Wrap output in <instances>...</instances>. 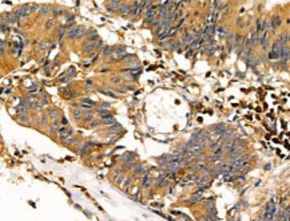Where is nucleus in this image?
<instances>
[{
	"label": "nucleus",
	"mask_w": 290,
	"mask_h": 221,
	"mask_svg": "<svg viewBox=\"0 0 290 221\" xmlns=\"http://www.w3.org/2000/svg\"><path fill=\"white\" fill-rule=\"evenodd\" d=\"M214 31H215V27H214V24H209V26L205 28V35H207L209 38H211V35L214 34Z\"/></svg>",
	"instance_id": "17"
},
{
	"label": "nucleus",
	"mask_w": 290,
	"mask_h": 221,
	"mask_svg": "<svg viewBox=\"0 0 290 221\" xmlns=\"http://www.w3.org/2000/svg\"><path fill=\"white\" fill-rule=\"evenodd\" d=\"M50 133H51L52 135H56L57 133H59V127H57V122H56V121L54 122V126H51V129H50Z\"/></svg>",
	"instance_id": "22"
},
{
	"label": "nucleus",
	"mask_w": 290,
	"mask_h": 221,
	"mask_svg": "<svg viewBox=\"0 0 290 221\" xmlns=\"http://www.w3.org/2000/svg\"><path fill=\"white\" fill-rule=\"evenodd\" d=\"M111 54H115V47L114 46H107L103 50V55H111Z\"/></svg>",
	"instance_id": "21"
},
{
	"label": "nucleus",
	"mask_w": 290,
	"mask_h": 221,
	"mask_svg": "<svg viewBox=\"0 0 290 221\" xmlns=\"http://www.w3.org/2000/svg\"><path fill=\"white\" fill-rule=\"evenodd\" d=\"M171 155H162V157H159L158 158V164L159 165H163V166H166V165L171 164Z\"/></svg>",
	"instance_id": "12"
},
{
	"label": "nucleus",
	"mask_w": 290,
	"mask_h": 221,
	"mask_svg": "<svg viewBox=\"0 0 290 221\" xmlns=\"http://www.w3.org/2000/svg\"><path fill=\"white\" fill-rule=\"evenodd\" d=\"M51 27H52V22H51V20H48V22L46 23V28H51Z\"/></svg>",
	"instance_id": "41"
},
{
	"label": "nucleus",
	"mask_w": 290,
	"mask_h": 221,
	"mask_svg": "<svg viewBox=\"0 0 290 221\" xmlns=\"http://www.w3.org/2000/svg\"><path fill=\"white\" fill-rule=\"evenodd\" d=\"M63 142H64L66 145H72V143H75V142H76V141H75L74 138H66V139H64V141H63Z\"/></svg>",
	"instance_id": "32"
},
{
	"label": "nucleus",
	"mask_w": 290,
	"mask_h": 221,
	"mask_svg": "<svg viewBox=\"0 0 290 221\" xmlns=\"http://www.w3.org/2000/svg\"><path fill=\"white\" fill-rule=\"evenodd\" d=\"M205 220L206 221H215L217 220V214H215V210L214 209H211V210H209V212L205 214Z\"/></svg>",
	"instance_id": "15"
},
{
	"label": "nucleus",
	"mask_w": 290,
	"mask_h": 221,
	"mask_svg": "<svg viewBox=\"0 0 290 221\" xmlns=\"http://www.w3.org/2000/svg\"><path fill=\"white\" fill-rule=\"evenodd\" d=\"M283 48H285V43L281 39H278L275 43L273 44L272 51L269 54V59H278V58H281V54L283 51Z\"/></svg>",
	"instance_id": "2"
},
{
	"label": "nucleus",
	"mask_w": 290,
	"mask_h": 221,
	"mask_svg": "<svg viewBox=\"0 0 290 221\" xmlns=\"http://www.w3.org/2000/svg\"><path fill=\"white\" fill-rule=\"evenodd\" d=\"M47 119H48V117H47V115H42V117H40V125H43V126H46V125H47Z\"/></svg>",
	"instance_id": "30"
},
{
	"label": "nucleus",
	"mask_w": 290,
	"mask_h": 221,
	"mask_svg": "<svg viewBox=\"0 0 290 221\" xmlns=\"http://www.w3.org/2000/svg\"><path fill=\"white\" fill-rule=\"evenodd\" d=\"M95 50H96V43H94V42H87V43H84L83 52H92V51H95Z\"/></svg>",
	"instance_id": "8"
},
{
	"label": "nucleus",
	"mask_w": 290,
	"mask_h": 221,
	"mask_svg": "<svg viewBox=\"0 0 290 221\" xmlns=\"http://www.w3.org/2000/svg\"><path fill=\"white\" fill-rule=\"evenodd\" d=\"M90 39H91V42L96 43V42L100 40V38H99V35H98V32L95 31V30H91V31H90Z\"/></svg>",
	"instance_id": "19"
},
{
	"label": "nucleus",
	"mask_w": 290,
	"mask_h": 221,
	"mask_svg": "<svg viewBox=\"0 0 290 221\" xmlns=\"http://www.w3.org/2000/svg\"><path fill=\"white\" fill-rule=\"evenodd\" d=\"M108 133L110 134H120V133H123V129H122V126L119 123H114L112 126H110V129H108Z\"/></svg>",
	"instance_id": "9"
},
{
	"label": "nucleus",
	"mask_w": 290,
	"mask_h": 221,
	"mask_svg": "<svg viewBox=\"0 0 290 221\" xmlns=\"http://www.w3.org/2000/svg\"><path fill=\"white\" fill-rule=\"evenodd\" d=\"M36 90H38V86H35V84H32L30 87V91H36Z\"/></svg>",
	"instance_id": "42"
},
{
	"label": "nucleus",
	"mask_w": 290,
	"mask_h": 221,
	"mask_svg": "<svg viewBox=\"0 0 290 221\" xmlns=\"http://www.w3.org/2000/svg\"><path fill=\"white\" fill-rule=\"evenodd\" d=\"M135 176H147V166H146V165H143V164L136 165Z\"/></svg>",
	"instance_id": "7"
},
{
	"label": "nucleus",
	"mask_w": 290,
	"mask_h": 221,
	"mask_svg": "<svg viewBox=\"0 0 290 221\" xmlns=\"http://www.w3.org/2000/svg\"><path fill=\"white\" fill-rule=\"evenodd\" d=\"M102 47V40H99V42H96V50H99Z\"/></svg>",
	"instance_id": "44"
},
{
	"label": "nucleus",
	"mask_w": 290,
	"mask_h": 221,
	"mask_svg": "<svg viewBox=\"0 0 290 221\" xmlns=\"http://www.w3.org/2000/svg\"><path fill=\"white\" fill-rule=\"evenodd\" d=\"M279 26H281V18H279V16H274V18L272 19V30L274 31V30H277Z\"/></svg>",
	"instance_id": "16"
},
{
	"label": "nucleus",
	"mask_w": 290,
	"mask_h": 221,
	"mask_svg": "<svg viewBox=\"0 0 290 221\" xmlns=\"http://www.w3.org/2000/svg\"><path fill=\"white\" fill-rule=\"evenodd\" d=\"M176 31H178V30H176V27H171V28H170V31L167 32V36H168V38H174V36H175V34H176Z\"/></svg>",
	"instance_id": "26"
},
{
	"label": "nucleus",
	"mask_w": 290,
	"mask_h": 221,
	"mask_svg": "<svg viewBox=\"0 0 290 221\" xmlns=\"http://www.w3.org/2000/svg\"><path fill=\"white\" fill-rule=\"evenodd\" d=\"M8 24H7V23H4V22H1V32H3V34H7V32H8Z\"/></svg>",
	"instance_id": "29"
},
{
	"label": "nucleus",
	"mask_w": 290,
	"mask_h": 221,
	"mask_svg": "<svg viewBox=\"0 0 290 221\" xmlns=\"http://www.w3.org/2000/svg\"><path fill=\"white\" fill-rule=\"evenodd\" d=\"M62 123H63V125H66V123H67V119H66V118H62Z\"/></svg>",
	"instance_id": "46"
},
{
	"label": "nucleus",
	"mask_w": 290,
	"mask_h": 221,
	"mask_svg": "<svg viewBox=\"0 0 290 221\" xmlns=\"http://www.w3.org/2000/svg\"><path fill=\"white\" fill-rule=\"evenodd\" d=\"M18 119H19V122H27V121H28V117H27V114H19Z\"/></svg>",
	"instance_id": "28"
},
{
	"label": "nucleus",
	"mask_w": 290,
	"mask_h": 221,
	"mask_svg": "<svg viewBox=\"0 0 290 221\" xmlns=\"http://www.w3.org/2000/svg\"><path fill=\"white\" fill-rule=\"evenodd\" d=\"M120 174H122V170H116V172H115V177H119Z\"/></svg>",
	"instance_id": "45"
},
{
	"label": "nucleus",
	"mask_w": 290,
	"mask_h": 221,
	"mask_svg": "<svg viewBox=\"0 0 290 221\" xmlns=\"http://www.w3.org/2000/svg\"><path fill=\"white\" fill-rule=\"evenodd\" d=\"M64 31H66V26H62L60 28H59V32H57V40L62 39V36L64 35ZM67 32V31H66Z\"/></svg>",
	"instance_id": "25"
},
{
	"label": "nucleus",
	"mask_w": 290,
	"mask_h": 221,
	"mask_svg": "<svg viewBox=\"0 0 290 221\" xmlns=\"http://www.w3.org/2000/svg\"><path fill=\"white\" fill-rule=\"evenodd\" d=\"M0 43H1V55L5 52V42L4 40H0Z\"/></svg>",
	"instance_id": "37"
},
{
	"label": "nucleus",
	"mask_w": 290,
	"mask_h": 221,
	"mask_svg": "<svg viewBox=\"0 0 290 221\" xmlns=\"http://www.w3.org/2000/svg\"><path fill=\"white\" fill-rule=\"evenodd\" d=\"M102 106L104 107V109H108V107H110V103H108V102H104V103H103Z\"/></svg>",
	"instance_id": "43"
},
{
	"label": "nucleus",
	"mask_w": 290,
	"mask_h": 221,
	"mask_svg": "<svg viewBox=\"0 0 290 221\" xmlns=\"http://www.w3.org/2000/svg\"><path fill=\"white\" fill-rule=\"evenodd\" d=\"M135 158H136L135 153H130V151L124 153V154L120 157V159L123 161L124 164H128V162H135Z\"/></svg>",
	"instance_id": "5"
},
{
	"label": "nucleus",
	"mask_w": 290,
	"mask_h": 221,
	"mask_svg": "<svg viewBox=\"0 0 290 221\" xmlns=\"http://www.w3.org/2000/svg\"><path fill=\"white\" fill-rule=\"evenodd\" d=\"M99 123H100L99 121H92V122L90 123V127H96V126H98Z\"/></svg>",
	"instance_id": "39"
},
{
	"label": "nucleus",
	"mask_w": 290,
	"mask_h": 221,
	"mask_svg": "<svg viewBox=\"0 0 290 221\" xmlns=\"http://www.w3.org/2000/svg\"><path fill=\"white\" fill-rule=\"evenodd\" d=\"M217 31H218V34H219V35H225V27H218V28H217Z\"/></svg>",
	"instance_id": "36"
},
{
	"label": "nucleus",
	"mask_w": 290,
	"mask_h": 221,
	"mask_svg": "<svg viewBox=\"0 0 290 221\" xmlns=\"http://www.w3.org/2000/svg\"><path fill=\"white\" fill-rule=\"evenodd\" d=\"M281 59H282V66H286V63L290 60V48L285 47L283 51L281 54Z\"/></svg>",
	"instance_id": "6"
},
{
	"label": "nucleus",
	"mask_w": 290,
	"mask_h": 221,
	"mask_svg": "<svg viewBox=\"0 0 290 221\" xmlns=\"http://www.w3.org/2000/svg\"><path fill=\"white\" fill-rule=\"evenodd\" d=\"M80 105H82V107H84V109H90V107L95 106V102H94L92 99H88V98H82Z\"/></svg>",
	"instance_id": "10"
},
{
	"label": "nucleus",
	"mask_w": 290,
	"mask_h": 221,
	"mask_svg": "<svg viewBox=\"0 0 290 221\" xmlns=\"http://www.w3.org/2000/svg\"><path fill=\"white\" fill-rule=\"evenodd\" d=\"M47 115H48V118L56 119L57 117H59V111L55 110V109H48V111H47Z\"/></svg>",
	"instance_id": "20"
},
{
	"label": "nucleus",
	"mask_w": 290,
	"mask_h": 221,
	"mask_svg": "<svg viewBox=\"0 0 290 221\" xmlns=\"http://www.w3.org/2000/svg\"><path fill=\"white\" fill-rule=\"evenodd\" d=\"M74 117H75V119H80V118L83 117V111H82V109H76V110L74 111Z\"/></svg>",
	"instance_id": "24"
},
{
	"label": "nucleus",
	"mask_w": 290,
	"mask_h": 221,
	"mask_svg": "<svg viewBox=\"0 0 290 221\" xmlns=\"http://www.w3.org/2000/svg\"><path fill=\"white\" fill-rule=\"evenodd\" d=\"M40 12L43 13V15H46V13H48V7H47V5H42V7H40Z\"/></svg>",
	"instance_id": "34"
},
{
	"label": "nucleus",
	"mask_w": 290,
	"mask_h": 221,
	"mask_svg": "<svg viewBox=\"0 0 290 221\" xmlns=\"http://www.w3.org/2000/svg\"><path fill=\"white\" fill-rule=\"evenodd\" d=\"M102 123L112 126L114 123H116V121H115V117H112V115H107V117H104V118H102Z\"/></svg>",
	"instance_id": "13"
},
{
	"label": "nucleus",
	"mask_w": 290,
	"mask_h": 221,
	"mask_svg": "<svg viewBox=\"0 0 290 221\" xmlns=\"http://www.w3.org/2000/svg\"><path fill=\"white\" fill-rule=\"evenodd\" d=\"M88 151H90V149H88V147H83V149H82V150H80L79 153H80L82 155H84V154H87Z\"/></svg>",
	"instance_id": "38"
},
{
	"label": "nucleus",
	"mask_w": 290,
	"mask_h": 221,
	"mask_svg": "<svg viewBox=\"0 0 290 221\" xmlns=\"http://www.w3.org/2000/svg\"><path fill=\"white\" fill-rule=\"evenodd\" d=\"M118 11H119V13H120L122 16H127L128 13H131V8H130V4H128V3H120V5H119Z\"/></svg>",
	"instance_id": "4"
},
{
	"label": "nucleus",
	"mask_w": 290,
	"mask_h": 221,
	"mask_svg": "<svg viewBox=\"0 0 290 221\" xmlns=\"http://www.w3.org/2000/svg\"><path fill=\"white\" fill-rule=\"evenodd\" d=\"M100 93L106 94V95H108V97H112V98H116V97H118V95H116L115 93H112V91H103V90H102Z\"/></svg>",
	"instance_id": "31"
},
{
	"label": "nucleus",
	"mask_w": 290,
	"mask_h": 221,
	"mask_svg": "<svg viewBox=\"0 0 290 221\" xmlns=\"http://www.w3.org/2000/svg\"><path fill=\"white\" fill-rule=\"evenodd\" d=\"M96 113L100 115L102 118H104V117H107V115H111L110 110H108V109H104V107H99V109L96 110Z\"/></svg>",
	"instance_id": "18"
},
{
	"label": "nucleus",
	"mask_w": 290,
	"mask_h": 221,
	"mask_svg": "<svg viewBox=\"0 0 290 221\" xmlns=\"http://www.w3.org/2000/svg\"><path fill=\"white\" fill-rule=\"evenodd\" d=\"M119 5H120L119 1H108V3H107V9H108L110 12H112V11H118Z\"/></svg>",
	"instance_id": "14"
},
{
	"label": "nucleus",
	"mask_w": 290,
	"mask_h": 221,
	"mask_svg": "<svg viewBox=\"0 0 290 221\" xmlns=\"http://www.w3.org/2000/svg\"><path fill=\"white\" fill-rule=\"evenodd\" d=\"M118 139H119V138L116 137V135H114V137H111V139H110V141H108V142H110V143H114V142H116V141H118Z\"/></svg>",
	"instance_id": "40"
},
{
	"label": "nucleus",
	"mask_w": 290,
	"mask_h": 221,
	"mask_svg": "<svg viewBox=\"0 0 290 221\" xmlns=\"http://www.w3.org/2000/svg\"><path fill=\"white\" fill-rule=\"evenodd\" d=\"M262 221H275L278 218V213H277V206H275V198H272L266 204V208L265 212L262 214Z\"/></svg>",
	"instance_id": "1"
},
{
	"label": "nucleus",
	"mask_w": 290,
	"mask_h": 221,
	"mask_svg": "<svg viewBox=\"0 0 290 221\" xmlns=\"http://www.w3.org/2000/svg\"><path fill=\"white\" fill-rule=\"evenodd\" d=\"M281 40L283 42V43L289 42V40H290V35L287 34V32H283V34H282V36H281Z\"/></svg>",
	"instance_id": "27"
},
{
	"label": "nucleus",
	"mask_w": 290,
	"mask_h": 221,
	"mask_svg": "<svg viewBox=\"0 0 290 221\" xmlns=\"http://www.w3.org/2000/svg\"><path fill=\"white\" fill-rule=\"evenodd\" d=\"M120 82H122V79H120L119 76H114V78H112V83H115V84H119V83H120Z\"/></svg>",
	"instance_id": "35"
},
{
	"label": "nucleus",
	"mask_w": 290,
	"mask_h": 221,
	"mask_svg": "<svg viewBox=\"0 0 290 221\" xmlns=\"http://www.w3.org/2000/svg\"><path fill=\"white\" fill-rule=\"evenodd\" d=\"M163 186H170V178H168V176L163 177Z\"/></svg>",
	"instance_id": "33"
},
{
	"label": "nucleus",
	"mask_w": 290,
	"mask_h": 221,
	"mask_svg": "<svg viewBox=\"0 0 290 221\" xmlns=\"http://www.w3.org/2000/svg\"><path fill=\"white\" fill-rule=\"evenodd\" d=\"M142 186L143 188H149L150 186V176H145L142 178Z\"/></svg>",
	"instance_id": "23"
},
{
	"label": "nucleus",
	"mask_w": 290,
	"mask_h": 221,
	"mask_svg": "<svg viewBox=\"0 0 290 221\" xmlns=\"http://www.w3.org/2000/svg\"><path fill=\"white\" fill-rule=\"evenodd\" d=\"M201 198H202V192H199V190H197V192H194L193 196L190 197L189 204H195V202H198V201H199Z\"/></svg>",
	"instance_id": "11"
},
{
	"label": "nucleus",
	"mask_w": 290,
	"mask_h": 221,
	"mask_svg": "<svg viewBox=\"0 0 290 221\" xmlns=\"http://www.w3.org/2000/svg\"><path fill=\"white\" fill-rule=\"evenodd\" d=\"M66 34H67V38H70V39H79V38H82L86 34V31H84L83 27L74 26V27H70Z\"/></svg>",
	"instance_id": "3"
}]
</instances>
